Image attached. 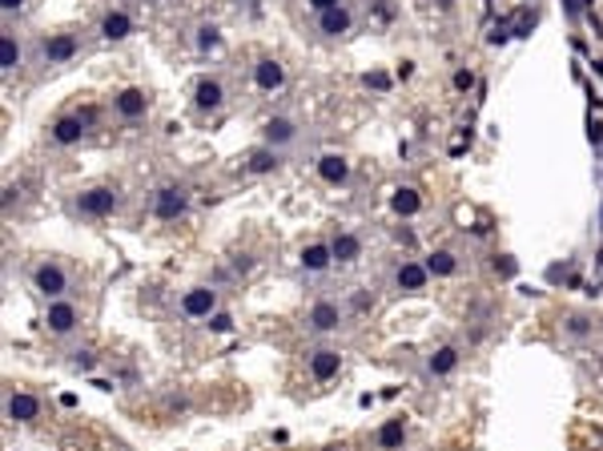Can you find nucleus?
Instances as JSON below:
<instances>
[{"label": "nucleus", "mask_w": 603, "mask_h": 451, "mask_svg": "<svg viewBox=\"0 0 603 451\" xmlns=\"http://www.w3.org/2000/svg\"><path fill=\"white\" fill-rule=\"evenodd\" d=\"M69 367H73V371H93V367H97V359H93V351H69Z\"/></svg>", "instance_id": "nucleus-29"}, {"label": "nucleus", "mask_w": 603, "mask_h": 451, "mask_svg": "<svg viewBox=\"0 0 603 451\" xmlns=\"http://www.w3.org/2000/svg\"><path fill=\"white\" fill-rule=\"evenodd\" d=\"M28 287H33L37 299L57 302V299H69V294L77 290V275L65 258H57V254H40L37 263L28 266Z\"/></svg>", "instance_id": "nucleus-3"}, {"label": "nucleus", "mask_w": 603, "mask_h": 451, "mask_svg": "<svg viewBox=\"0 0 603 451\" xmlns=\"http://www.w3.org/2000/svg\"><path fill=\"white\" fill-rule=\"evenodd\" d=\"M355 25H358V16H355V9L350 4H334V9H326V13H318L314 16V33H318L322 41H346L350 33H355Z\"/></svg>", "instance_id": "nucleus-17"}, {"label": "nucleus", "mask_w": 603, "mask_h": 451, "mask_svg": "<svg viewBox=\"0 0 603 451\" xmlns=\"http://www.w3.org/2000/svg\"><path fill=\"white\" fill-rule=\"evenodd\" d=\"M455 89H459V93H471V89H475V73H471V69H459V73H455Z\"/></svg>", "instance_id": "nucleus-32"}, {"label": "nucleus", "mask_w": 603, "mask_h": 451, "mask_svg": "<svg viewBox=\"0 0 603 451\" xmlns=\"http://www.w3.org/2000/svg\"><path fill=\"white\" fill-rule=\"evenodd\" d=\"M206 326H210V331H218V335H225V331H234V319H230L225 311H218Z\"/></svg>", "instance_id": "nucleus-31"}, {"label": "nucleus", "mask_w": 603, "mask_h": 451, "mask_svg": "<svg viewBox=\"0 0 603 451\" xmlns=\"http://www.w3.org/2000/svg\"><path fill=\"white\" fill-rule=\"evenodd\" d=\"M194 206V194L185 182H161L153 194H149V213L158 218V222H182L185 213Z\"/></svg>", "instance_id": "nucleus-6"}, {"label": "nucleus", "mask_w": 603, "mask_h": 451, "mask_svg": "<svg viewBox=\"0 0 603 451\" xmlns=\"http://www.w3.org/2000/svg\"><path fill=\"white\" fill-rule=\"evenodd\" d=\"M326 451H346V448H326Z\"/></svg>", "instance_id": "nucleus-35"}, {"label": "nucleus", "mask_w": 603, "mask_h": 451, "mask_svg": "<svg viewBox=\"0 0 603 451\" xmlns=\"http://www.w3.org/2000/svg\"><path fill=\"white\" fill-rule=\"evenodd\" d=\"M407 436H410L407 419H386L374 431V451H407Z\"/></svg>", "instance_id": "nucleus-23"}, {"label": "nucleus", "mask_w": 603, "mask_h": 451, "mask_svg": "<svg viewBox=\"0 0 603 451\" xmlns=\"http://www.w3.org/2000/svg\"><path fill=\"white\" fill-rule=\"evenodd\" d=\"M0 407H4V419L16 427H33L45 415V403H40V395H33V391L25 388H4V395H0Z\"/></svg>", "instance_id": "nucleus-10"}, {"label": "nucleus", "mask_w": 603, "mask_h": 451, "mask_svg": "<svg viewBox=\"0 0 603 451\" xmlns=\"http://www.w3.org/2000/svg\"><path fill=\"white\" fill-rule=\"evenodd\" d=\"M113 117L121 122V126H146L149 122V113H153V97H149L146 89H121V93H113Z\"/></svg>", "instance_id": "nucleus-12"}, {"label": "nucleus", "mask_w": 603, "mask_h": 451, "mask_svg": "<svg viewBox=\"0 0 603 451\" xmlns=\"http://www.w3.org/2000/svg\"><path fill=\"white\" fill-rule=\"evenodd\" d=\"M149 4H165V0H149Z\"/></svg>", "instance_id": "nucleus-34"}, {"label": "nucleus", "mask_w": 603, "mask_h": 451, "mask_svg": "<svg viewBox=\"0 0 603 451\" xmlns=\"http://www.w3.org/2000/svg\"><path fill=\"white\" fill-rule=\"evenodd\" d=\"M225 81L222 77H201L194 89V109L197 113H222L225 109Z\"/></svg>", "instance_id": "nucleus-21"}, {"label": "nucleus", "mask_w": 603, "mask_h": 451, "mask_svg": "<svg viewBox=\"0 0 603 451\" xmlns=\"http://www.w3.org/2000/svg\"><path fill=\"white\" fill-rule=\"evenodd\" d=\"M25 65H33V41H25L13 25L0 33V73L16 77L25 73Z\"/></svg>", "instance_id": "nucleus-15"}, {"label": "nucleus", "mask_w": 603, "mask_h": 451, "mask_svg": "<svg viewBox=\"0 0 603 451\" xmlns=\"http://www.w3.org/2000/svg\"><path fill=\"white\" fill-rule=\"evenodd\" d=\"M427 270H431V278H455L459 270H463V258H459L455 251L439 246V251L427 254Z\"/></svg>", "instance_id": "nucleus-26"}, {"label": "nucleus", "mask_w": 603, "mask_h": 451, "mask_svg": "<svg viewBox=\"0 0 603 451\" xmlns=\"http://www.w3.org/2000/svg\"><path fill=\"white\" fill-rule=\"evenodd\" d=\"M559 335H564V343H571V347H583V343H591V338H595V319H591L588 311L564 314V323H559Z\"/></svg>", "instance_id": "nucleus-22"}, {"label": "nucleus", "mask_w": 603, "mask_h": 451, "mask_svg": "<svg viewBox=\"0 0 603 451\" xmlns=\"http://www.w3.org/2000/svg\"><path fill=\"white\" fill-rule=\"evenodd\" d=\"M314 13H326V9H334V4H343V0H306Z\"/></svg>", "instance_id": "nucleus-33"}, {"label": "nucleus", "mask_w": 603, "mask_h": 451, "mask_svg": "<svg viewBox=\"0 0 603 451\" xmlns=\"http://www.w3.org/2000/svg\"><path fill=\"white\" fill-rule=\"evenodd\" d=\"M85 326V307L77 302V294L69 299H57V302H45V314H40V331L57 343H73Z\"/></svg>", "instance_id": "nucleus-5"}, {"label": "nucleus", "mask_w": 603, "mask_h": 451, "mask_svg": "<svg viewBox=\"0 0 603 451\" xmlns=\"http://www.w3.org/2000/svg\"><path fill=\"white\" fill-rule=\"evenodd\" d=\"M85 138H89V122L81 113H61V117H53L49 134H45V141H49L53 150H73V146H81Z\"/></svg>", "instance_id": "nucleus-16"}, {"label": "nucleus", "mask_w": 603, "mask_h": 451, "mask_svg": "<svg viewBox=\"0 0 603 451\" xmlns=\"http://www.w3.org/2000/svg\"><path fill=\"white\" fill-rule=\"evenodd\" d=\"M318 174L326 186H350V158L346 153H322L318 158Z\"/></svg>", "instance_id": "nucleus-24"}, {"label": "nucleus", "mask_w": 603, "mask_h": 451, "mask_svg": "<svg viewBox=\"0 0 603 451\" xmlns=\"http://www.w3.org/2000/svg\"><path fill=\"white\" fill-rule=\"evenodd\" d=\"M306 375L310 383H318V388L334 383V379L343 375V351L331 347V343H314L306 351Z\"/></svg>", "instance_id": "nucleus-14"}, {"label": "nucleus", "mask_w": 603, "mask_h": 451, "mask_svg": "<svg viewBox=\"0 0 603 451\" xmlns=\"http://www.w3.org/2000/svg\"><path fill=\"white\" fill-rule=\"evenodd\" d=\"M28 9V0H0V13H4V21L13 25V16H21Z\"/></svg>", "instance_id": "nucleus-30"}, {"label": "nucleus", "mask_w": 603, "mask_h": 451, "mask_svg": "<svg viewBox=\"0 0 603 451\" xmlns=\"http://www.w3.org/2000/svg\"><path fill=\"white\" fill-rule=\"evenodd\" d=\"M306 335L314 343H331L334 335H343L346 326H350V307L343 299H331V294H318V299L310 302L306 311Z\"/></svg>", "instance_id": "nucleus-4"}, {"label": "nucleus", "mask_w": 603, "mask_h": 451, "mask_svg": "<svg viewBox=\"0 0 603 451\" xmlns=\"http://www.w3.org/2000/svg\"><path fill=\"white\" fill-rule=\"evenodd\" d=\"M125 189L113 186V182H97V186H81L69 194L65 201V213L77 218V222H109L125 210Z\"/></svg>", "instance_id": "nucleus-2"}, {"label": "nucleus", "mask_w": 603, "mask_h": 451, "mask_svg": "<svg viewBox=\"0 0 603 451\" xmlns=\"http://www.w3.org/2000/svg\"><path fill=\"white\" fill-rule=\"evenodd\" d=\"M386 287L394 294H427L431 287V270L419 258H394L391 270H386Z\"/></svg>", "instance_id": "nucleus-9"}, {"label": "nucleus", "mask_w": 603, "mask_h": 451, "mask_svg": "<svg viewBox=\"0 0 603 451\" xmlns=\"http://www.w3.org/2000/svg\"><path fill=\"white\" fill-rule=\"evenodd\" d=\"M459 367H463V351L455 343H439L419 359V375L431 379V383H447V379H455Z\"/></svg>", "instance_id": "nucleus-11"}, {"label": "nucleus", "mask_w": 603, "mask_h": 451, "mask_svg": "<svg viewBox=\"0 0 603 451\" xmlns=\"http://www.w3.org/2000/svg\"><path fill=\"white\" fill-rule=\"evenodd\" d=\"M286 81H290V73H286V65L278 61V57H258L254 61V85H258V93H282Z\"/></svg>", "instance_id": "nucleus-20"}, {"label": "nucleus", "mask_w": 603, "mask_h": 451, "mask_svg": "<svg viewBox=\"0 0 603 451\" xmlns=\"http://www.w3.org/2000/svg\"><path fill=\"white\" fill-rule=\"evenodd\" d=\"M282 158L286 153L270 150V146H258V150L246 153V170L250 174H274V170H282Z\"/></svg>", "instance_id": "nucleus-27"}, {"label": "nucleus", "mask_w": 603, "mask_h": 451, "mask_svg": "<svg viewBox=\"0 0 603 451\" xmlns=\"http://www.w3.org/2000/svg\"><path fill=\"white\" fill-rule=\"evenodd\" d=\"M302 138H306V129L290 113H274V117L262 122V146H270L278 153H294L302 146Z\"/></svg>", "instance_id": "nucleus-8"}, {"label": "nucleus", "mask_w": 603, "mask_h": 451, "mask_svg": "<svg viewBox=\"0 0 603 451\" xmlns=\"http://www.w3.org/2000/svg\"><path fill=\"white\" fill-rule=\"evenodd\" d=\"M331 254H334V266H358L367 258V239H362L358 230H334Z\"/></svg>", "instance_id": "nucleus-18"}, {"label": "nucleus", "mask_w": 603, "mask_h": 451, "mask_svg": "<svg viewBox=\"0 0 603 451\" xmlns=\"http://www.w3.org/2000/svg\"><path fill=\"white\" fill-rule=\"evenodd\" d=\"M298 270H302L306 278H314V282H322V278L334 270L331 242H310V246H302V254H298Z\"/></svg>", "instance_id": "nucleus-19"}, {"label": "nucleus", "mask_w": 603, "mask_h": 451, "mask_svg": "<svg viewBox=\"0 0 603 451\" xmlns=\"http://www.w3.org/2000/svg\"><path fill=\"white\" fill-rule=\"evenodd\" d=\"M391 210L394 213H419L422 210V198H419V189H410V186H403V189H394V198H391Z\"/></svg>", "instance_id": "nucleus-28"}, {"label": "nucleus", "mask_w": 603, "mask_h": 451, "mask_svg": "<svg viewBox=\"0 0 603 451\" xmlns=\"http://www.w3.org/2000/svg\"><path fill=\"white\" fill-rule=\"evenodd\" d=\"M189 45H194V53L210 57V53L222 49V28L213 25V21H197V25L189 28Z\"/></svg>", "instance_id": "nucleus-25"}, {"label": "nucleus", "mask_w": 603, "mask_h": 451, "mask_svg": "<svg viewBox=\"0 0 603 451\" xmlns=\"http://www.w3.org/2000/svg\"><path fill=\"white\" fill-rule=\"evenodd\" d=\"M93 45H97V33H93V28L40 33V37L33 41V65H37V73H53V69H65V65H73L77 57H85Z\"/></svg>", "instance_id": "nucleus-1"}, {"label": "nucleus", "mask_w": 603, "mask_h": 451, "mask_svg": "<svg viewBox=\"0 0 603 451\" xmlns=\"http://www.w3.org/2000/svg\"><path fill=\"white\" fill-rule=\"evenodd\" d=\"M93 33H97L101 45H125V41L137 33V21H134V13H129V9H121V4H109V9L97 16Z\"/></svg>", "instance_id": "nucleus-13"}, {"label": "nucleus", "mask_w": 603, "mask_h": 451, "mask_svg": "<svg viewBox=\"0 0 603 451\" xmlns=\"http://www.w3.org/2000/svg\"><path fill=\"white\" fill-rule=\"evenodd\" d=\"M218 311H222V290L210 282H197V287L182 290V299H177V314L185 323H210Z\"/></svg>", "instance_id": "nucleus-7"}]
</instances>
